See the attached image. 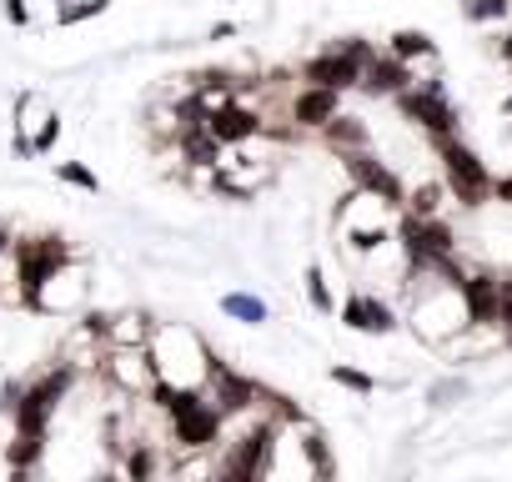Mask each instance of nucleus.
Masks as SVG:
<instances>
[{"label": "nucleus", "mask_w": 512, "mask_h": 482, "mask_svg": "<svg viewBox=\"0 0 512 482\" xmlns=\"http://www.w3.org/2000/svg\"><path fill=\"white\" fill-rule=\"evenodd\" d=\"M146 352H151V367H156V382L166 387H181V392H201V382L211 377V352L206 342L191 332V327H151L146 337Z\"/></svg>", "instance_id": "nucleus-1"}, {"label": "nucleus", "mask_w": 512, "mask_h": 482, "mask_svg": "<svg viewBox=\"0 0 512 482\" xmlns=\"http://www.w3.org/2000/svg\"><path fill=\"white\" fill-rule=\"evenodd\" d=\"M392 206H397V201H387V196H377V191H362V186L337 206V226H342V236H347L352 252H377V247H387V241L397 236Z\"/></svg>", "instance_id": "nucleus-2"}, {"label": "nucleus", "mask_w": 512, "mask_h": 482, "mask_svg": "<svg viewBox=\"0 0 512 482\" xmlns=\"http://www.w3.org/2000/svg\"><path fill=\"white\" fill-rule=\"evenodd\" d=\"M86 292H91L86 267L71 257V262H61L51 277H41V287L26 297V307H31V312H41V317H71V312L86 302Z\"/></svg>", "instance_id": "nucleus-3"}, {"label": "nucleus", "mask_w": 512, "mask_h": 482, "mask_svg": "<svg viewBox=\"0 0 512 482\" xmlns=\"http://www.w3.org/2000/svg\"><path fill=\"white\" fill-rule=\"evenodd\" d=\"M16 287H21V307L26 297L41 287V277H51L61 262H71V247L61 236H31V241H16Z\"/></svg>", "instance_id": "nucleus-4"}, {"label": "nucleus", "mask_w": 512, "mask_h": 482, "mask_svg": "<svg viewBox=\"0 0 512 482\" xmlns=\"http://www.w3.org/2000/svg\"><path fill=\"white\" fill-rule=\"evenodd\" d=\"M437 146H442L447 186L457 191V201H462V206H482V201L492 196V176H487V166H482V161H477L462 141H452V136H442Z\"/></svg>", "instance_id": "nucleus-5"}, {"label": "nucleus", "mask_w": 512, "mask_h": 482, "mask_svg": "<svg viewBox=\"0 0 512 482\" xmlns=\"http://www.w3.org/2000/svg\"><path fill=\"white\" fill-rule=\"evenodd\" d=\"M277 427L282 422H256L241 442H231V452L216 462V472H226V477H262L267 472V462H272V442H277Z\"/></svg>", "instance_id": "nucleus-6"}, {"label": "nucleus", "mask_w": 512, "mask_h": 482, "mask_svg": "<svg viewBox=\"0 0 512 482\" xmlns=\"http://www.w3.org/2000/svg\"><path fill=\"white\" fill-rule=\"evenodd\" d=\"M367 56H372V46L367 41H347L342 51H327V56H317V61H307V86H332V91H347V86H357L362 81V66H367Z\"/></svg>", "instance_id": "nucleus-7"}, {"label": "nucleus", "mask_w": 512, "mask_h": 482, "mask_svg": "<svg viewBox=\"0 0 512 482\" xmlns=\"http://www.w3.org/2000/svg\"><path fill=\"white\" fill-rule=\"evenodd\" d=\"M101 372L116 392L126 397H146L156 387V367H151V352L146 347H106L101 357Z\"/></svg>", "instance_id": "nucleus-8"}, {"label": "nucleus", "mask_w": 512, "mask_h": 482, "mask_svg": "<svg viewBox=\"0 0 512 482\" xmlns=\"http://www.w3.org/2000/svg\"><path fill=\"white\" fill-rule=\"evenodd\" d=\"M397 106H402V116H407V121L427 126V131H432L437 141L457 131V111L447 106V96H442V86H437V81H427L422 91L402 86V91H397Z\"/></svg>", "instance_id": "nucleus-9"}, {"label": "nucleus", "mask_w": 512, "mask_h": 482, "mask_svg": "<svg viewBox=\"0 0 512 482\" xmlns=\"http://www.w3.org/2000/svg\"><path fill=\"white\" fill-rule=\"evenodd\" d=\"M201 397L221 412V417H236V412H246L251 407V397H256V382H246V377H236L231 367H221V362H211V377L201 382Z\"/></svg>", "instance_id": "nucleus-10"}, {"label": "nucleus", "mask_w": 512, "mask_h": 482, "mask_svg": "<svg viewBox=\"0 0 512 482\" xmlns=\"http://www.w3.org/2000/svg\"><path fill=\"white\" fill-rule=\"evenodd\" d=\"M337 96H342V91H332V86H307V91L292 96L287 121H297V131H322V126L337 116Z\"/></svg>", "instance_id": "nucleus-11"}, {"label": "nucleus", "mask_w": 512, "mask_h": 482, "mask_svg": "<svg viewBox=\"0 0 512 482\" xmlns=\"http://www.w3.org/2000/svg\"><path fill=\"white\" fill-rule=\"evenodd\" d=\"M201 126L221 141V146H241V141H251L256 131H262V116L256 111H246V106H221V111H211V116H201Z\"/></svg>", "instance_id": "nucleus-12"}, {"label": "nucleus", "mask_w": 512, "mask_h": 482, "mask_svg": "<svg viewBox=\"0 0 512 482\" xmlns=\"http://www.w3.org/2000/svg\"><path fill=\"white\" fill-rule=\"evenodd\" d=\"M342 322H347L352 332H377V337L397 327L392 307H387V302H377L372 292H357V297H347V307H342Z\"/></svg>", "instance_id": "nucleus-13"}, {"label": "nucleus", "mask_w": 512, "mask_h": 482, "mask_svg": "<svg viewBox=\"0 0 512 482\" xmlns=\"http://www.w3.org/2000/svg\"><path fill=\"white\" fill-rule=\"evenodd\" d=\"M412 81V71H407V61H397V56H367V66H362V91H372V96H397L402 86Z\"/></svg>", "instance_id": "nucleus-14"}, {"label": "nucleus", "mask_w": 512, "mask_h": 482, "mask_svg": "<svg viewBox=\"0 0 512 482\" xmlns=\"http://www.w3.org/2000/svg\"><path fill=\"white\" fill-rule=\"evenodd\" d=\"M347 171L357 176V186H362V191H377V196H387V201H402V186H397V176H392L382 161H372L362 146H357V151H347Z\"/></svg>", "instance_id": "nucleus-15"}, {"label": "nucleus", "mask_w": 512, "mask_h": 482, "mask_svg": "<svg viewBox=\"0 0 512 482\" xmlns=\"http://www.w3.org/2000/svg\"><path fill=\"white\" fill-rule=\"evenodd\" d=\"M462 302L472 327H497V277H462Z\"/></svg>", "instance_id": "nucleus-16"}, {"label": "nucleus", "mask_w": 512, "mask_h": 482, "mask_svg": "<svg viewBox=\"0 0 512 482\" xmlns=\"http://www.w3.org/2000/svg\"><path fill=\"white\" fill-rule=\"evenodd\" d=\"M146 337H151V317L146 312L106 317V347H146Z\"/></svg>", "instance_id": "nucleus-17"}, {"label": "nucleus", "mask_w": 512, "mask_h": 482, "mask_svg": "<svg viewBox=\"0 0 512 482\" xmlns=\"http://www.w3.org/2000/svg\"><path fill=\"white\" fill-rule=\"evenodd\" d=\"M322 136H327V146H337V151H357V146H367V126H362L357 116H332V121L322 126Z\"/></svg>", "instance_id": "nucleus-18"}, {"label": "nucleus", "mask_w": 512, "mask_h": 482, "mask_svg": "<svg viewBox=\"0 0 512 482\" xmlns=\"http://www.w3.org/2000/svg\"><path fill=\"white\" fill-rule=\"evenodd\" d=\"M221 307H226V317H236V322H251V327H256V322H267V302H262V297L231 292V297H226Z\"/></svg>", "instance_id": "nucleus-19"}, {"label": "nucleus", "mask_w": 512, "mask_h": 482, "mask_svg": "<svg viewBox=\"0 0 512 482\" xmlns=\"http://www.w3.org/2000/svg\"><path fill=\"white\" fill-rule=\"evenodd\" d=\"M392 56H397V61H427V56H432V41H427L422 31H397V36H392Z\"/></svg>", "instance_id": "nucleus-20"}, {"label": "nucleus", "mask_w": 512, "mask_h": 482, "mask_svg": "<svg viewBox=\"0 0 512 482\" xmlns=\"http://www.w3.org/2000/svg\"><path fill=\"white\" fill-rule=\"evenodd\" d=\"M307 302L317 307V312H337V297H332V287H327V277H322V267H307Z\"/></svg>", "instance_id": "nucleus-21"}, {"label": "nucleus", "mask_w": 512, "mask_h": 482, "mask_svg": "<svg viewBox=\"0 0 512 482\" xmlns=\"http://www.w3.org/2000/svg\"><path fill=\"white\" fill-rule=\"evenodd\" d=\"M437 206H442V186H432V181L407 196V216H437Z\"/></svg>", "instance_id": "nucleus-22"}, {"label": "nucleus", "mask_w": 512, "mask_h": 482, "mask_svg": "<svg viewBox=\"0 0 512 482\" xmlns=\"http://www.w3.org/2000/svg\"><path fill=\"white\" fill-rule=\"evenodd\" d=\"M106 6H111V0H76V6H61V11H56V21H61V26H81V21L101 16Z\"/></svg>", "instance_id": "nucleus-23"}, {"label": "nucleus", "mask_w": 512, "mask_h": 482, "mask_svg": "<svg viewBox=\"0 0 512 482\" xmlns=\"http://www.w3.org/2000/svg\"><path fill=\"white\" fill-rule=\"evenodd\" d=\"M56 136H61V116H51V111H46V116H41V126L31 131V156L51 151V146H56Z\"/></svg>", "instance_id": "nucleus-24"}, {"label": "nucleus", "mask_w": 512, "mask_h": 482, "mask_svg": "<svg viewBox=\"0 0 512 482\" xmlns=\"http://www.w3.org/2000/svg\"><path fill=\"white\" fill-rule=\"evenodd\" d=\"M457 397H467V382H462V377H442V382L427 392V402H432V407H452Z\"/></svg>", "instance_id": "nucleus-25"}, {"label": "nucleus", "mask_w": 512, "mask_h": 482, "mask_svg": "<svg viewBox=\"0 0 512 482\" xmlns=\"http://www.w3.org/2000/svg\"><path fill=\"white\" fill-rule=\"evenodd\" d=\"M332 382H342V387H352V392H362V397L377 392V382H372L367 372H357V367H332Z\"/></svg>", "instance_id": "nucleus-26"}, {"label": "nucleus", "mask_w": 512, "mask_h": 482, "mask_svg": "<svg viewBox=\"0 0 512 482\" xmlns=\"http://www.w3.org/2000/svg\"><path fill=\"white\" fill-rule=\"evenodd\" d=\"M61 181H71V186H81V191H101L96 171H86L81 161H66V166H61Z\"/></svg>", "instance_id": "nucleus-27"}, {"label": "nucleus", "mask_w": 512, "mask_h": 482, "mask_svg": "<svg viewBox=\"0 0 512 482\" xmlns=\"http://www.w3.org/2000/svg\"><path fill=\"white\" fill-rule=\"evenodd\" d=\"M497 327H507V347H512V282H497Z\"/></svg>", "instance_id": "nucleus-28"}, {"label": "nucleus", "mask_w": 512, "mask_h": 482, "mask_svg": "<svg viewBox=\"0 0 512 482\" xmlns=\"http://www.w3.org/2000/svg\"><path fill=\"white\" fill-rule=\"evenodd\" d=\"M467 16L472 21H497V16H507V0H467Z\"/></svg>", "instance_id": "nucleus-29"}, {"label": "nucleus", "mask_w": 512, "mask_h": 482, "mask_svg": "<svg viewBox=\"0 0 512 482\" xmlns=\"http://www.w3.org/2000/svg\"><path fill=\"white\" fill-rule=\"evenodd\" d=\"M6 21H11V26H26V21H31L26 0H6Z\"/></svg>", "instance_id": "nucleus-30"}, {"label": "nucleus", "mask_w": 512, "mask_h": 482, "mask_svg": "<svg viewBox=\"0 0 512 482\" xmlns=\"http://www.w3.org/2000/svg\"><path fill=\"white\" fill-rule=\"evenodd\" d=\"M492 196H497V201H512V176H502V181H492Z\"/></svg>", "instance_id": "nucleus-31"}, {"label": "nucleus", "mask_w": 512, "mask_h": 482, "mask_svg": "<svg viewBox=\"0 0 512 482\" xmlns=\"http://www.w3.org/2000/svg\"><path fill=\"white\" fill-rule=\"evenodd\" d=\"M11 241H16V231H11V221H0V252H6V247H11Z\"/></svg>", "instance_id": "nucleus-32"}, {"label": "nucleus", "mask_w": 512, "mask_h": 482, "mask_svg": "<svg viewBox=\"0 0 512 482\" xmlns=\"http://www.w3.org/2000/svg\"><path fill=\"white\" fill-rule=\"evenodd\" d=\"M497 51H502V61H512V36H507V41H502Z\"/></svg>", "instance_id": "nucleus-33"}, {"label": "nucleus", "mask_w": 512, "mask_h": 482, "mask_svg": "<svg viewBox=\"0 0 512 482\" xmlns=\"http://www.w3.org/2000/svg\"><path fill=\"white\" fill-rule=\"evenodd\" d=\"M502 111H507V116H512V96H507V101H502Z\"/></svg>", "instance_id": "nucleus-34"}]
</instances>
